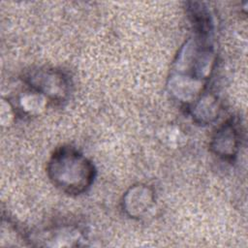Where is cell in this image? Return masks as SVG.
Instances as JSON below:
<instances>
[{"instance_id": "6da1fadb", "label": "cell", "mask_w": 248, "mask_h": 248, "mask_svg": "<svg viewBox=\"0 0 248 248\" xmlns=\"http://www.w3.org/2000/svg\"><path fill=\"white\" fill-rule=\"evenodd\" d=\"M46 170L52 184L69 195L86 192L96 174L92 162L71 146L55 150L49 158Z\"/></svg>"}, {"instance_id": "7a4b0ae2", "label": "cell", "mask_w": 248, "mask_h": 248, "mask_svg": "<svg viewBox=\"0 0 248 248\" xmlns=\"http://www.w3.org/2000/svg\"><path fill=\"white\" fill-rule=\"evenodd\" d=\"M30 89L35 90L53 102L66 100L70 92L68 77L61 71L48 68H37L28 72L24 78Z\"/></svg>"}, {"instance_id": "3957f363", "label": "cell", "mask_w": 248, "mask_h": 248, "mask_svg": "<svg viewBox=\"0 0 248 248\" xmlns=\"http://www.w3.org/2000/svg\"><path fill=\"white\" fill-rule=\"evenodd\" d=\"M84 240L83 232L72 225L48 227L26 234V241L36 246H79Z\"/></svg>"}, {"instance_id": "277c9868", "label": "cell", "mask_w": 248, "mask_h": 248, "mask_svg": "<svg viewBox=\"0 0 248 248\" xmlns=\"http://www.w3.org/2000/svg\"><path fill=\"white\" fill-rule=\"evenodd\" d=\"M239 143V129L236 122L231 118L216 130L210 145L217 156L232 161L237 154Z\"/></svg>"}, {"instance_id": "5b68a950", "label": "cell", "mask_w": 248, "mask_h": 248, "mask_svg": "<svg viewBox=\"0 0 248 248\" xmlns=\"http://www.w3.org/2000/svg\"><path fill=\"white\" fill-rule=\"evenodd\" d=\"M154 203V195L150 188L146 186H136L126 193L123 207L132 217L140 218Z\"/></svg>"}, {"instance_id": "8992f818", "label": "cell", "mask_w": 248, "mask_h": 248, "mask_svg": "<svg viewBox=\"0 0 248 248\" xmlns=\"http://www.w3.org/2000/svg\"><path fill=\"white\" fill-rule=\"evenodd\" d=\"M189 17L196 32L200 34L201 38H205L212 30V20L209 12L202 3H191L188 8Z\"/></svg>"}, {"instance_id": "52a82bcc", "label": "cell", "mask_w": 248, "mask_h": 248, "mask_svg": "<svg viewBox=\"0 0 248 248\" xmlns=\"http://www.w3.org/2000/svg\"><path fill=\"white\" fill-rule=\"evenodd\" d=\"M46 103L47 99L45 96L32 89L24 92V94H22V96L19 98L20 108L23 110V112L29 115L39 114L45 109Z\"/></svg>"}]
</instances>
